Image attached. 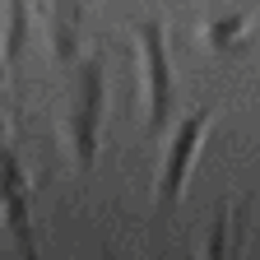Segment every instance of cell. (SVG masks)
I'll return each instance as SVG.
<instances>
[{"label": "cell", "mask_w": 260, "mask_h": 260, "mask_svg": "<svg viewBox=\"0 0 260 260\" xmlns=\"http://www.w3.org/2000/svg\"><path fill=\"white\" fill-rule=\"evenodd\" d=\"M144 38V56H149V125L158 130L162 116H168V103H172V84H168V51H162V32L149 23L140 28Z\"/></svg>", "instance_id": "obj_3"}, {"label": "cell", "mask_w": 260, "mask_h": 260, "mask_svg": "<svg viewBox=\"0 0 260 260\" xmlns=\"http://www.w3.org/2000/svg\"><path fill=\"white\" fill-rule=\"evenodd\" d=\"M205 125H209V112H195L177 135H172L168 162H162V172H158V205H162V209L177 205V195H181V186H186V172H190V162H195V144H200Z\"/></svg>", "instance_id": "obj_2"}, {"label": "cell", "mask_w": 260, "mask_h": 260, "mask_svg": "<svg viewBox=\"0 0 260 260\" xmlns=\"http://www.w3.org/2000/svg\"><path fill=\"white\" fill-rule=\"evenodd\" d=\"M103 103H107V84H103V65L93 60V65H84V70H79L75 116H70L79 162H93V144H98V121H103Z\"/></svg>", "instance_id": "obj_1"}]
</instances>
